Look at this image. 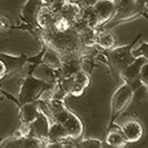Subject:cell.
Returning <instances> with one entry per match:
<instances>
[{
	"label": "cell",
	"instance_id": "6",
	"mask_svg": "<svg viewBox=\"0 0 148 148\" xmlns=\"http://www.w3.org/2000/svg\"><path fill=\"white\" fill-rule=\"evenodd\" d=\"M134 91L128 83L125 82L123 85L118 88L116 92L114 93L111 101V116L108 125V130L114 125V121L121 116V113L127 108L134 96Z\"/></svg>",
	"mask_w": 148,
	"mask_h": 148
},
{
	"label": "cell",
	"instance_id": "23",
	"mask_svg": "<svg viewBox=\"0 0 148 148\" xmlns=\"http://www.w3.org/2000/svg\"><path fill=\"white\" fill-rule=\"evenodd\" d=\"M132 56L134 57L142 56L148 61V42H141L136 49H132Z\"/></svg>",
	"mask_w": 148,
	"mask_h": 148
},
{
	"label": "cell",
	"instance_id": "1",
	"mask_svg": "<svg viewBox=\"0 0 148 148\" xmlns=\"http://www.w3.org/2000/svg\"><path fill=\"white\" fill-rule=\"evenodd\" d=\"M33 33L39 38L42 46L56 51L63 60L82 59L85 47L81 44L78 33L73 28L64 33L40 29H35Z\"/></svg>",
	"mask_w": 148,
	"mask_h": 148
},
{
	"label": "cell",
	"instance_id": "17",
	"mask_svg": "<svg viewBox=\"0 0 148 148\" xmlns=\"http://www.w3.org/2000/svg\"><path fill=\"white\" fill-rule=\"evenodd\" d=\"M105 142L109 146L114 148H123L128 143L121 128L114 125L108 130V132L105 137Z\"/></svg>",
	"mask_w": 148,
	"mask_h": 148
},
{
	"label": "cell",
	"instance_id": "8",
	"mask_svg": "<svg viewBox=\"0 0 148 148\" xmlns=\"http://www.w3.org/2000/svg\"><path fill=\"white\" fill-rule=\"evenodd\" d=\"M97 19V29H101L111 21L116 13V0H99L92 7Z\"/></svg>",
	"mask_w": 148,
	"mask_h": 148
},
{
	"label": "cell",
	"instance_id": "4",
	"mask_svg": "<svg viewBox=\"0 0 148 148\" xmlns=\"http://www.w3.org/2000/svg\"><path fill=\"white\" fill-rule=\"evenodd\" d=\"M54 87V82L47 83V81L39 79V78L33 76L32 74H29L27 77L22 80L19 92L18 107L20 105L26 104L30 102H37L42 98V94L47 91H49Z\"/></svg>",
	"mask_w": 148,
	"mask_h": 148
},
{
	"label": "cell",
	"instance_id": "10",
	"mask_svg": "<svg viewBox=\"0 0 148 148\" xmlns=\"http://www.w3.org/2000/svg\"><path fill=\"white\" fill-rule=\"evenodd\" d=\"M145 62H147V60L142 56H138L135 58V60L132 63H130L128 66H126L125 69L121 71L120 76L125 82L128 83L131 87L133 88V84H134V89L135 87V83L140 82L139 79V75H140V70H141L142 65Z\"/></svg>",
	"mask_w": 148,
	"mask_h": 148
},
{
	"label": "cell",
	"instance_id": "12",
	"mask_svg": "<svg viewBox=\"0 0 148 148\" xmlns=\"http://www.w3.org/2000/svg\"><path fill=\"white\" fill-rule=\"evenodd\" d=\"M42 1L40 0H28L24 4L22 10H21L20 17L27 24L28 27L32 28V31L37 29V16L39 13L40 7H42Z\"/></svg>",
	"mask_w": 148,
	"mask_h": 148
},
{
	"label": "cell",
	"instance_id": "22",
	"mask_svg": "<svg viewBox=\"0 0 148 148\" xmlns=\"http://www.w3.org/2000/svg\"><path fill=\"white\" fill-rule=\"evenodd\" d=\"M103 144L100 140L94 138H88V139L77 140L76 148H102Z\"/></svg>",
	"mask_w": 148,
	"mask_h": 148
},
{
	"label": "cell",
	"instance_id": "21",
	"mask_svg": "<svg viewBox=\"0 0 148 148\" xmlns=\"http://www.w3.org/2000/svg\"><path fill=\"white\" fill-rule=\"evenodd\" d=\"M71 28H72V24L70 23V21L67 20L66 18H64L63 16H60L57 14L51 30L57 33H64L66 31L70 30Z\"/></svg>",
	"mask_w": 148,
	"mask_h": 148
},
{
	"label": "cell",
	"instance_id": "24",
	"mask_svg": "<svg viewBox=\"0 0 148 148\" xmlns=\"http://www.w3.org/2000/svg\"><path fill=\"white\" fill-rule=\"evenodd\" d=\"M40 1H42V5L49 7V8H51V10L56 11L57 13L60 6L62 5L66 0H40Z\"/></svg>",
	"mask_w": 148,
	"mask_h": 148
},
{
	"label": "cell",
	"instance_id": "15",
	"mask_svg": "<svg viewBox=\"0 0 148 148\" xmlns=\"http://www.w3.org/2000/svg\"><path fill=\"white\" fill-rule=\"evenodd\" d=\"M82 12L83 7H81L77 2L73 1V0H66L60 6L57 14L60 16H63L64 18L70 21L71 24H73L76 20H78L80 18Z\"/></svg>",
	"mask_w": 148,
	"mask_h": 148
},
{
	"label": "cell",
	"instance_id": "25",
	"mask_svg": "<svg viewBox=\"0 0 148 148\" xmlns=\"http://www.w3.org/2000/svg\"><path fill=\"white\" fill-rule=\"evenodd\" d=\"M139 79H140L141 84L145 85V86L148 85V61L142 65L141 70H140Z\"/></svg>",
	"mask_w": 148,
	"mask_h": 148
},
{
	"label": "cell",
	"instance_id": "11",
	"mask_svg": "<svg viewBox=\"0 0 148 148\" xmlns=\"http://www.w3.org/2000/svg\"><path fill=\"white\" fill-rule=\"evenodd\" d=\"M123 135L128 143H134L139 141L144 134V128L142 123L136 119H130L125 121L120 126Z\"/></svg>",
	"mask_w": 148,
	"mask_h": 148
},
{
	"label": "cell",
	"instance_id": "20",
	"mask_svg": "<svg viewBox=\"0 0 148 148\" xmlns=\"http://www.w3.org/2000/svg\"><path fill=\"white\" fill-rule=\"evenodd\" d=\"M66 138L71 137L69 136L67 130L63 127V125H61L57 121H51L49 130V134H47V143L66 139Z\"/></svg>",
	"mask_w": 148,
	"mask_h": 148
},
{
	"label": "cell",
	"instance_id": "9",
	"mask_svg": "<svg viewBox=\"0 0 148 148\" xmlns=\"http://www.w3.org/2000/svg\"><path fill=\"white\" fill-rule=\"evenodd\" d=\"M47 141L33 136H15L12 135L0 144L2 148H47Z\"/></svg>",
	"mask_w": 148,
	"mask_h": 148
},
{
	"label": "cell",
	"instance_id": "7",
	"mask_svg": "<svg viewBox=\"0 0 148 148\" xmlns=\"http://www.w3.org/2000/svg\"><path fill=\"white\" fill-rule=\"evenodd\" d=\"M29 61L34 62V66H37L39 63H42L47 65L53 72L58 71L63 65V59L56 51L53 49L42 46V51L40 54L33 58H29Z\"/></svg>",
	"mask_w": 148,
	"mask_h": 148
},
{
	"label": "cell",
	"instance_id": "27",
	"mask_svg": "<svg viewBox=\"0 0 148 148\" xmlns=\"http://www.w3.org/2000/svg\"><path fill=\"white\" fill-rule=\"evenodd\" d=\"M7 77V68L2 59H0V81H3Z\"/></svg>",
	"mask_w": 148,
	"mask_h": 148
},
{
	"label": "cell",
	"instance_id": "13",
	"mask_svg": "<svg viewBox=\"0 0 148 148\" xmlns=\"http://www.w3.org/2000/svg\"><path fill=\"white\" fill-rule=\"evenodd\" d=\"M0 59L4 61L7 68V77L10 78L16 76L20 73L23 69V66L27 61H29V57L25 54L21 56H12L6 53H0Z\"/></svg>",
	"mask_w": 148,
	"mask_h": 148
},
{
	"label": "cell",
	"instance_id": "14",
	"mask_svg": "<svg viewBox=\"0 0 148 148\" xmlns=\"http://www.w3.org/2000/svg\"><path fill=\"white\" fill-rule=\"evenodd\" d=\"M19 119L21 125H30L37 120L40 114V107L37 102H30L19 106Z\"/></svg>",
	"mask_w": 148,
	"mask_h": 148
},
{
	"label": "cell",
	"instance_id": "26",
	"mask_svg": "<svg viewBox=\"0 0 148 148\" xmlns=\"http://www.w3.org/2000/svg\"><path fill=\"white\" fill-rule=\"evenodd\" d=\"M73 1L77 2L83 8H92L99 0H73Z\"/></svg>",
	"mask_w": 148,
	"mask_h": 148
},
{
	"label": "cell",
	"instance_id": "29",
	"mask_svg": "<svg viewBox=\"0 0 148 148\" xmlns=\"http://www.w3.org/2000/svg\"><path fill=\"white\" fill-rule=\"evenodd\" d=\"M146 88H147V91H148V85H146Z\"/></svg>",
	"mask_w": 148,
	"mask_h": 148
},
{
	"label": "cell",
	"instance_id": "18",
	"mask_svg": "<svg viewBox=\"0 0 148 148\" xmlns=\"http://www.w3.org/2000/svg\"><path fill=\"white\" fill-rule=\"evenodd\" d=\"M80 42L85 49H92L96 46V36L98 33V29L87 26V27L81 29L78 31Z\"/></svg>",
	"mask_w": 148,
	"mask_h": 148
},
{
	"label": "cell",
	"instance_id": "5",
	"mask_svg": "<svg viewBox=\"0 0 148 148\" xmlns=\"http://www.w3.org/2000/svg\"><path fill=\"white\" fill-rule=\"evenodd\" d=\"M140 38L141 34H138L130 45L116 47H114L109 51H106V59L108 64L118 73H120L123 69H125L126 66L135 60L136 57L132 56V49Z\"/></svg>",
	"mask_w": 148,
	"mask_h": 148
},
{
	"label": "cell",
	"instance_id": "2",
	"mask_svg": "<svg viewBox=\"0 0 148 148\" xmlns=\"http://www.w3.org/2000/svg\"><path fill=\"white\" fill-rule=\"evenodd\" d=\"M38 105L52 121H57L67 130L69 136L79 140L84 133V123L78 114L71 111L61 99L53 97L40 99Z\"/></svg>",
	"mask_w": 148,
	"mask_h": 148
},
{
	"label": "cell",
	"instance_id": "3",
	"mask_svg": "<svg viewBox=\"0 0 148 148\" xmlns=\"http://www.w3.org/2000/svg\"><path fill=\"white\" fill-rule=\"evenodd\" d=\"M148 0H116V13L109 23L101 29L111 31L119 24L130 22L141 16L148 19Z\"/></svg>",
	"mask_w": 148,
	"mask_h": 148
},
{
	"label": "cell",
	"instance_id": "16",
	"mask_svg": "<svg viewBox=\"0 0 148 148\" xmlns=\"http://www.w3.org/2000/svg\"><path fill=\"white\" fill-rule=\"evenodd\" d=\"M57 16L56 11L51 10L49 7L42 5L37 16V29L40 30H51L54 20Z\"/></svg>",
	"mask_w": 148,
	"mask_h": 148
},
{
	"label": "cell",
	"instance_id": "19",
	"mask_svg": "<svg viewBox=\"0 0 148 148\" xmlns=\"http://www.w3.org/2000/svg\"><path fill=\"white\" fill-rule=\"evenodd\" d=\"M96 46L101 47L105 51L113 49L116 46V40L110 31L104 29H98L96 36Z\"/></svg>",
	"mask_w": 148,
	"mask_h": 148
},
{
	"label": "cell",
	"instance_id": "28",
	"mask_svg": "<svg viewBox=\"0 0 148 148\" xmlns=\"http://www.w3.org/2000/svg\"><path fill=\"white\" fill-rule=\"evenodd\" d=\"M1 94H2V90H0V99H1V97H2Z\"/></svg>",
	"mask_w": 148,
	"mask_h": 148
}]
</instances>
